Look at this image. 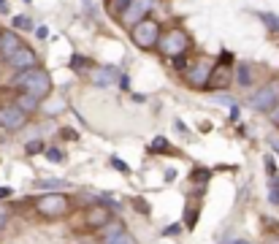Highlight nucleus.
Listing matches in <instances>:
<instances>
[{
  "label": "nucleus",
  "mask_w": 279,
  "mask_h": 244,
  "mask_svg": "<svg viewBox=\"0 0 279 244\" xmlns=\"http://www.w3.org/2000/svg\"><path fill=\"white\" fill-rule=\"evenodd\" d=\"M190 179L195 182V184H206V182L211 179V174H209V168H195V171L190 174Z\"/></svg>",
  "instance_id": "20"
},
{
  "label": "nucleus",
  "mask_w": 279,
  "mask_h": 244,
  "mask_svg": "<svg viewBox=\"0 0 279 244\" xmlns=\"http://www.w3.org/2000/svg\"><path fill=\"white\" fill-rule=\"evenodd\" d=\"M46 157H49L52 163H63V152H60V149H55V147L46 149Z\"/></svg>",
  "instance_id": "28"
},
{
  "label": "nucleus",
  "mask_w": 279,
  "mask_h": 244,
  "mask_svg": "<svg viewBox=\"0 0 279 244\" xmlns=\"http://www.w3.org/2000/svg\"><path fill=\"white\" fill-rule=\"evenodd\" d=\"M133 206H136V212L149 214V201L147 198H133Z\"/></svg>",
  "instance_id": "26"
},
{
  "label": "nucleus",
  "mask_w": 279,
  "mask_h": 244,
  "mask_svg": "<svg viewBox=\"0 0 279 244\" xmlns=\"http://www.w3.org/2000/svg\"><path fill=\"white\" fill-rule=\"evenodd\" d=\"M11 195V187H0V201H6Z\"/></svg>",
  "instance_id": "34"
},
{
  "label": "nucleus",
  "mask_w": 279,
  "mask_h": 244,
  "mask_svg": "<svg viewBox=\"0 0 279 244\" xmlns=\"http://www.w3.org/2000/svg\"><path fill=\"white\" fill-rule=\"evenodd\" d=\"M152 6H155V0H130L128 9H125L122 17H119V22H125V25H130V28H133L136 22H141V19L149 17Z\"/></svg>",
  "instance_id": "7"
},
{
  "label": "nucleus",
  "mask_w": 279,
  "mask_h": 244,
  "mask_svg": "<svg viewBox=\"0 0 279 244\" xmlns=\"http://www.w3.org/2000/svg\"><path fill=\"white\" fill-rule=\"evenodd\" d=\"M36 33H38V38H46V36H49V28H38Z\"/></svg>",
  "instance_id": "36"
},
{
  "label": "nucleus",
  "mask_w": 279,
  "mask_h": 244,
  "mask_svg": "<svg viewBox=\"0 0 279 244\" xmlns=\"http://www.w3.org/2000/svg\"><path fill=\"white\" fill-rule=\"evenodd\" d=\"M271 147H274V152H279V141H271Z\"/></svg>",
  "instance_id": "39"
},
{
  "label": "nucleus",
  "mask_w": 279,
  "mask_h": 244,
  "mask_svg": "<svg viewBox=\"0 0 279 244\" xmlns=\"http://www.w3.org/2000/svg\"><path fill=\"white\" fill-rule=\"evenodd\" d=\"M0 33H3V30H0Z\"/></svg>",
  "instance_id": "41"
},
{
  "label": "nucleus",
  "mask_w": 279,
  "mask_h": 244,
  "mask_svg": "<svg viewBox=\"0 0 279 244\" xmlns=\"http://www.w3.org/2000/svg\"><path fill=\"white\" fill-rule=\"evenodd\" d=\"M228 244H252V241H247V239H230Z\"/></svg>",
  "instance_id": "38"
},
{
  "label": "nucleus",
  "mask_w": 279,
  "mask_h": 244,
  "mask_svg": "<svg viewBox=\"0 0 279 244\" xmlns=\"http://www.w3.org/2000/svg\"><path fill=\"white\" fill-rule=\"evenodd\" d=\"M63 136L68 138V141H76V130H71V128H65V130H63Z\"/></svg>",
  "instance_id": "33"
},
{
  "label": "nucleus",
  "mask_w": 279,
  "mask_h": 244,
  "mask_svg": "<svg viewBox=\"0 0 279 244\" xmlns=\"http://www.w3.org/2000/svg\"><path fill=\"white\" fill-rule=\"evenodd\" d=\"M163 30H160V22H155V19H141V22H136L130 28V41L138 46V49H155L157 41H160Z\"/></svg>",
  "instance_id": "2"
},
{
  "label": "nucleus",
  "mask_w": 279,
  "mask_h": 244,
  "mask_svg": "<svg viewBox=\"0 0 279 244\" xmlns=\"http://www.w3.org/2000/svg\"><path fill=\"white\" fill-rule=\"evenodd\" d=\"M236 82L238 84H241V87H249V82H252V74H249V65L247 63H241V65H238V71H236Z\"/></svg>",
  "instance_id": "17"
},
{
  "label": "nucleus",
  "mask_w": 279,
  "mask_h": 244,
  "mask_svg": "<svg viewBox=\"0 0 279 244\" xmlns=\"http://www.w3.org/2000/svg\"><path fill=\"white\" fill-rule=\"evenodd\" d=\"M109 220H111V209L109 206H101V203H95V206H90L87 212H84V225H87L90 230L103 228Z\"/></svg>",
  "instance_id": "10"
},
{
  "label": "nucleus",
  "mask_w": 279,
  "mask_h": 244,
  "mask_svg": "<svg viewBox=\"0 0 279 244\" xmlns=\"http://www.w3.org/2000/svg\"><path fill=\"white\" fill-rule=\"evenodd\" d=\"M9 60L11 68H17V71H28V68H36V52L30 49V46H19V49L14 52L11 57H6Z\"/></svg>",
  "instance_id": "11"
},
{
  "label": "nucleus",
  "mask_w": 279,
  "mask_h": 244,
  "mask_svg": "<svg viewBox=\"0 0 279 244\" xmlns=\"http://www.w3.org/2000/svg\"><path fill=\"white\" fill-rule=\"evenodd\" d=\"M233 55L230 52H222L217 65H211V74H209V84H206V90H225L230 84V79H233Z\"/></svg>",
  "instance_id": "5"
},
{
  "label": "nucleus",
  "mask_w": 279,
  "mask_h": 244,
  "mask_svg": "<svg viewBox=\"0 0 279 244\" xmlns=\"http://www.w3.org/2000/svg\"><path fill=\"white\" fill-rule=\"evenodd\" d=\"M25 149H28V155H36V152H44L46 147H44V141H38V138H36V141H30Z\"/></svg>",
  "instance_id": "27"
},
{
  "label": "nucleus",
  "mask_w": 279,
  "mask_h": 244,
  "mask_svg": "<svg viewBox=\"0 0 279 244\" xmlns=\"http://www.w3.org/2000/svg\"><path fill=\"white\" fill-rule=\"evenodd\" d=\"M11 25H14L17 30H30L33 28V22H30L28 17H14V22H11Z\"/></svg>",
  "instance_id": "25"
},
{
  "label": "nucleus",
  "mask_w": 279,
  "mask_h": 244,
  "mask_svg": "<svg viewBox=\"0 0 279 244\" xmlns=\"http://www.w3.org/2000/svg\"><path fill=\"white\" fill-rule=\"evenodd\" d=\"M265 171H268L271 176H276V163H274V157H265Z\"/></svg>",
  "instance_id": "30"
},
{
  "label": "nucleus",
  "mask_w": 279,
  "mask_h": 244,
  "mask_svg": "<svg viewBox=\"0 0 279 244\" xmlns=\"http://www.w3.org/2000/svg\"><path fill=\"white\" fill-rule=\"evenodd\" d=\"M103 244H136V239H133L130 233H125V230H122V233L111 236V239H109V241H103Z\"/></svg>",
  "instance_id": "21"
},
{
  "label": "nucleus",
  "mask_w": 279,
  "mask_h": 244,
  "mask_svg": "<svg viewBox=\"0 0 279 244\" xmlns=\"http://www.w3.org/2000/svg\"><path fill=\"white\" fill-rule=\"evenodd\" d=\"M271 122L279 125V109H271Z\"/></svg>",
  "instance_id": "37"
},
{
  "label": "nucleus",
  "mask_w": 279,
  "mask_h": 244,
  "mask_svg": "<svg viewBox=\"0 0 279 244\" xmlns=\"http://www.w3.org/2000/svg\"><path fill=\"white\" fill-rule=\"evenodd\" d=\"M195 222H198V206H192L190 212H184V225H187V230H192Z\"/></svg>",
  "instance_id": "23"
},
{
  "label": "nucleus",
  "mask_w": 279,
  "mask_h": 244,
  "mask_svg": "<svg viewBox=\"0 0 279 244\" xmlns=\"http://www.w3.org/2000/svg\"><path fill=\"white\" fill-rule=\"evenodd\" d=\"M209 74H211L209 57H198V60L187 68V74H184V82H187L192 90H206V84H209Z\"/></svg>",
  "instance_id": "6"
},
{
  "label": "nucleus",
  "mask_w": 279,
  "mask_h": 244,
  "mask_svg": "<svg viewBox=\"0 0 279 244\" xmlns=\"http://www.w3.org/2000/svg\"><path fill=\"white\" fill-rule=\"evenodd\" d=\"M111 166H114L117 171H122V174H128V163H122V160H119V157H111Z\"/></svg>",
  "instance_id": "29"
},
{
  "label": "nucleus",
  "mask_w": 279,
  "mask_h": 244,
  "mask_svg": "<svg viewBox=\"0 0 279 244\" xmlns=\"http://www.w3.org/2000/svg\"><path fill=\"white\" fill-rule=\"evenodd\" d=\"M179 230H182V225H171V228H165L163 233H165V236H176Z\"/></svg>",
  "instance_id": "32"
},
{
  "label": "nucleus",
  "mask_w": 279,
  "mask_h": 244,
  "mask_svg": "<svg viewBox=\"0 0 279 244\" xmlns=\"http://www.w3.org/2000/svg\"><path fill=\"white\" fill-rule=\"evenodd\" d=\"M19 46H22V41H19V36L14 30H3V33H0V55H3V57H11Z\"/></svg>",
  "instance_id": "12"
},
{
  "label": "nucleus",
  "mask_w": 279,
  "mask_h": 244,
  "mask_svg": "<svg viewBox=\"0 0 279 244\" xmlns=\"http://www.w3.org/2000/svg\"><path fill=\"white\" fill-rule=\"evenodd\" d=\"M14 87L19 90H25L28 95H36V98H44L49 95V90H52V79L49 74H46L44 68H28V71H22L17 79H14Z\"/></svg>",
  "instance_id": "1"
},
{
  "label": "nucleus",
  "mask_w": 279,
  "mask_h": 244,
  "mask_svg": "<svg viewBox=\"0 0 279 244\" xmlns=\"http://www.w3.org/2000/svg\"><path fill=\"white\" fill-rule=\"evenodd\" d=\"M128 3H130V0H106V9L119 19V17H122V11L128 9Z\"/></svg>",
  "instance_id": "16"
},
{
  "label": "nucleus",
  "mask_w": 279,
  "mask_h": 244,
  "mask_svg": "<svg viewBox=\"0 0 279 244\" xmlns=\"http://www.w3.org/2000/svg\"><path fill=\"white\" fill-rule=\"evenodd\" d=\"M92 84H101V87H109V84L117 82V68H111V65H106V68H98L95 74H90Z\"/></svg>",
  "instance_id": "13"
},
{
  "label": "nucleus",
  "mask_w": 279,
  "mask_h": 244,
  "mask_svg": "<svg viewBox=\"0 0 279 244\" xmlns=\"http://www.w3.org/2000/svg\"><path fill=\"white\" fill-rule=\"evenodd\" d=\"M17 106L22 109L25 114H28V111H33V109H38V106H41V98H36V95H28V92H25V95L17 101Z\"/></svg>",
  "instance_id": "14"
},
{
  "label": "nucleus",
  "mask_w": 279,
  "mask_h": 244,
  "mask_svg": "<svg viewBox=\"0 0 279 244\" xmlns=\"http://www.w3.org/2000/svg\"><path fill=\"white\" fill-rule=\"evenodd\" d=\"M0 11H9V9H6V0H0Z\"/></svg>",
  "instance_id": "40"
},
{
  "label": "nucleus",
  "mask_w": 279,
  "mask_h": 244,
  "mask_svg": "<svg viewBox=\"0 0 279 244\" xmlns=\"http://www.w3.org/2000/svg\"><path fill=\"white\" fill-rule=\"evenodd\" d=\"M6 222H9V209H6V206H0V230L6 228Z\"/></svg>",
  "instance_id": "31"
},
{
  "label": "nucleus",
  "mask_w": 279,
  "mask_h": 244,
  "mask_svg": "<svg viewBox=\"0 0 279 244\" xmlns=\"http://www.w3.org/2000/svg\"><path fill=\"white\" fill-rule=\"evenodd\" d=\"M171 149V144H168V138H163V136H157L155 141L149 144V152H168Z\"/></svg>",
  "instance_id": "19"
},
{
  "label": "nucleus",
  "mask_w": 279,
  "mask_h": 244,
  "mask_svg": "<svg viewBox=\"0 0 279 244\" xmlns=\"http://www.w3.org/2000/svg\"><path fill=\"white\" fill-rule=\"evenodd\" d=\"M260 19H263V25H265L268 30L279 33V17H274V14H260Z\"/></svg>",
  "instance_id": "22"
},
{
  "label": "nucleus",
  "mask_w": 279,
  "mask_h": 244,
  "mask_svg": "<svg viewBox=\"0 0 279 244\" xmlns=\"http://www.w3.org/2000/svg\"><path fill=\"white\" fill-rule=\"evenodd\" d=\"M236 120H238V109L230 106V122H236Z\"/></svg>",
  "instance_id": "35"
},
{
  "label": "nucleus",
  "mask_w": 279,
  "mask_h": 244,
  "mask_svg": "<svg viewBox=\"0 0 279 244\" xmlns=\"http://www.w3.org/2000/svg\"><path fill=\"white\" fill-rule=\"evenodd\" d=\"M268 201L279 206V176H271V184H268Z\"/></svg>",
  "instance_id": "18"
},
{
  "label": "nucleus",
  "mask_w": 279,
  "mask_h": 244,
  "mask_svg": "<svg viewBox=\"0 0 279 244\" xmlns=\"http://www.w3.org/2000/svg\"><path fill=\"white\" fill-rule=\"evenodd\" d=\"M157 49L163 52L165 57H179V55H187L190 52V38H187V33L184 30H165V36H160V41H157Z\"/></svg>",
  "instance_id": "4"
},
{
  "label": "nucleus",
  "mask_w": 279,
  "mask_h": 244,
  "mask_svg": "<svg viewBox=\"0 0 279 244\" xmlns=\"http://www.w3.org/2000/svg\"><path fill=\"white\" fill-rule=\"evenodd\" d=\"M71 209L68 195L63 193H44L41 198H36V212L46 217V220H57V217H65Z\"/></svg>",
  "instance_id": "3"
},
{
  "label": "nucleus",
  "mask_w": 279,
  "mask_h": 244,
  "mask_svg": "<svg viewBox=\"0 0 279 244\" xmlns=\"http://www.w3.org/2000/svg\"><path fill=\"white\" fill-rule=\"evenodd\" d=\"M101 230H103V241H109L111 236L122 233V222H117V220H109V222H106V225H103Z\"/></svg>",
  "instance_id": "15"
},
{
  "label": "nucleus",
  "mask_w": 279,
  "mask_h": 244,
  "mask_svg": "<svg viewBox=\"0 0 279 244\" xmlns=\"http://www.w3.org/2000/svg\"><path fill=\"white\" fill-rule=\"evenodd\" d=\"M276 103H279V82L265 84L257 95H252V109H257V111H271V109H276Z\"/></svg>",
  "instance_id": "8"
},
{
  "label": "nucleus",
  "mask_w": 279,
  "mask_h": 244,
  "mask_svg": "<svg viewBox=\"0 0 279 244\" xmlns=\"http://www.w3.org/2000/svg\"><path fill=\"white\" fill-rule=\"evenodd\" d=\"M87 65H90V60H87V57H79V55H74V57H71V68H74V71H84V68H87Z\"/></svg>",
  "instance_id": "24"
},
{
  "label": "nucleus",
  "mask_w": 279,
  "mask_h": 244,
  "mask_svg": "<svg viewBox=\"0 0 279 244\" xmlns=\"http://www.w3.org/2000/svg\"><path fill=\"white\" fill-rule=\"evenodd\" d=\"M25 122H28V114L17 103H9V106L0 109V125L6 130H19V128H25Z\"/></svg>",
  "instance_id": "9"
}]
</instances>
